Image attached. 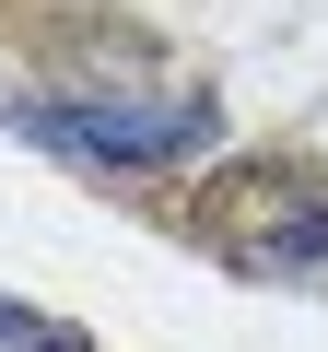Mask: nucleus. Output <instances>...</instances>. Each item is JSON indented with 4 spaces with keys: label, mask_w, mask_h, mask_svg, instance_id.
<instances>
[{
    "label": "nucleus",
    "mask_w": 328,
    "mask_h": 352,
    "mask_svg": "<svg viewBox=\"0 0 328 352\" xmlns=\"http://www.w3.org/2000/svg\"><path fill=\"white\" fill-rule=\"evenodd\" d=\"M24 129L47 153H82L106 176H164V164H188L223 141V106L211 94H129V82H82V94H47L24 106Z\"/></svg>",
    "instance_id": "1"
},
{
    "label": "nucleus",
    "mask_w": 328,
    "mask_h": 352,
    "mask_svg": "<svg viewBox=\"0 0 328 352\" xmlns=\"http://www.w3.org/2000/svg\"><path fill=\"white\" fill-rule=\"evenodd\" d=\"M0 340H12V352H94L82 329H59V317H36V305H12V294H0Z\"/></svg>",
    "instance_id": "2"
}]
</instances>
